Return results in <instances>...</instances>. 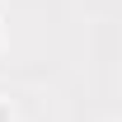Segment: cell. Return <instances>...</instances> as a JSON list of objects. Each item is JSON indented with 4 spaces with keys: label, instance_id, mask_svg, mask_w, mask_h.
<instances>
[{
    "label": "cell",
    "instance_id": "6da1fadb",
    "mask_svg": "<svg viewBox=\"0 0 122 122\" xmlns=\"http://www.w3.org/2000/svg\"><path fill=\"white\" fill-rule=\"evenodd\" d=\"M0 122H5V108H0Z\"/></svg>",
    "mask_w": 122,
    "mask_h": 122
}]
</instances>
